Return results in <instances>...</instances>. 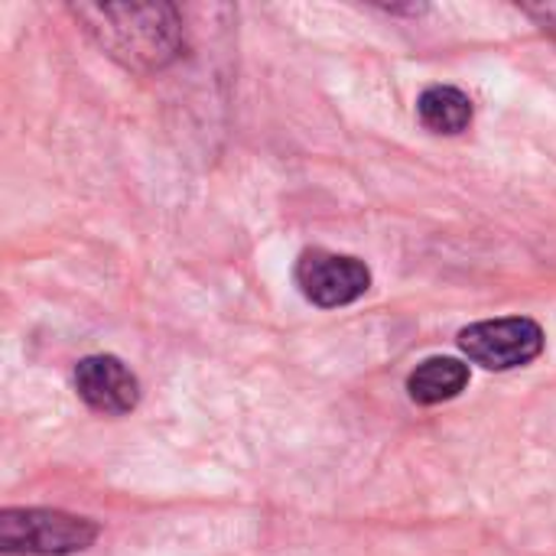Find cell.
Masks as SVG:
<instances>
[{"label":"cell","instance_id":"1","mask_svg":"<svg viewBox=\"0 0 556 556\" xmlns=\"http://www.w3.org/2000/svg\"><path fill=\"white\" fill-rule=\"evenodd\" d=\"M75 16L124 65L160 68L182 49V20L169 3H81Z\"/></svg>","mask_w":556,"mask_h":556},{"label":"cell","instance_id":"2","mask_svg":"<svg viewBox=\"0 0 556 556\" xmlns=\"http://www.w3.org/2000/svg\"><path fill=\"white\" fill-rule=\"evenodd\" d=\"M101 528L55 508H3L0 551L7 556H72L88 551Z\"/></svg>","mask_w":556,"mask_h":556},{"label":"cell","instance_id":"3","mask_svg":"<svg viewBox=\"0 0 556 556\" xmlns=\"http://www.w3.org/2000/svg\"><path fill=\"white\" fill-rule=\"evenodd\" d=\"M459 349L489 371H511L531 365L544 352V329L528 316L489 319L463 329Z\"/></svg>","mask_w":556,"mask_h":556},{"label":"cell","instance_id":"4","mask_svg":"<svg viewBox=\"0 0 556 556\" xmlns=\"http://www.w3.org/2000/svg\"><path fill=\"white\" fill-rule=\"evenodd\" d=\"M296 287L303 296L323 309L349 306L362 300L371 287V270L349 254H332V251H306L296 261Z\"/></svg>","mask_w":556,"mask_h":556},{"label":"cell","instance_id":"5","mask_svg":"<svg viewBox=\"0 0 556 556\" xmlns=\"http://www.w3.org/2000/svg\"><path fill=\"white\" fill-rule=\"evenodd\" d=\"M75 391L78 397L104 414L121 417L130 414L140 401V381L137 375L114 355H88L75 365Z\"/></svg>","mask_w":556,"mask_h":556},{"label":"cell","instance_id":"6","mask_svg":"<svg viewBox=\"0 0 556 556\" xmlns=\"http://www.w3.org/2000/svg\"><path fill=\"white\" fill-rule=\"evenodd\" d=\"M469 384V365L459 358H427L417 365L407 378V394L414 404L433 407L443 401H453L466 391Z\"/></svg>","mask_w":556,"mask_h":556},{"label":"cell","instance_id":"7","mask_svg":"<svg viewBox=\"0 0 556 556\" xmlns=\"http://www.w3.org/2000/svg\"><path fill=\"white\" fill-rule=\"evenodd\" d=\"M417 117L433 134H463L472 124V101L463 88L433 85L417 98Z\"/></svg>","mask_w":556,"mask_h":556},{"label":"cell","instance_id":"8","mask_svg":"<svg viewBox=\"0 0 556 556\" xmlns=\"http://www.w3.org/2000/svg\"><path fill=\"white\" fill-rule=\"evenodd\" d=\"M528 13L551 33L556 36V3H541V7H528Z\"/></svg>","mask_w":556,"mask_h":556}]
</instances>
